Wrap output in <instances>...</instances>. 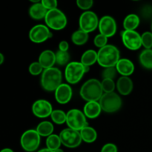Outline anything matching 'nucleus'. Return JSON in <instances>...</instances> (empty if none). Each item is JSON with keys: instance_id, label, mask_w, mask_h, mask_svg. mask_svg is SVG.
<instances>
[{"instance_id": "obj_14", "label": "nucleus", "mask_w": 152, "mask_h": 152, "mask_svg": "<svg viewBox=\"0 0 152 152\" xmlns=\"http://www.w3.org/2000/svg\"><path fill=\"white\" fill-rule=\"evenodd\" d=\"M53 107L46 99H38L32 105V112L39 118H46L51 114Z\"/></svg>"}, {"instance_id": "obj_23", "label": "nucleus", "mask_w": 152, "mask_h": 152, "mask_svg": "<svg viewBox=\"0 0 152 152\" xmlns=\"http://www.w3.org/2000/svg\"><path fill=\"white\" fill-rule=\"evenodd\" d=\"M97 62V53L94 50H88L81 56V63L86 67H90Z\"/></svg>"}, {"instance_id": "obj_38", "label": "nucleus", "mask_w": 152, "mask_h": 152, "mask_svg": "<svg viewBox=\"0 0 152 152\" xmlns=\"http://www.w3.org/2000/svg\"><path fill=\"white\" fill-rule=\"evenodd\" d=\"M68 48H69V45H68L67 41H61L59 44V49L60 51L63 52H68Z\"/></svg>"}, {"instance_id": "obj_7", "label": "nucleus", "mask_w": 152, "mask_h": 152, "mask_svg": "<svg viewBox=\"0 0 152 152\" xmlns=\"http://www.w3.org/2000/svg\"><path fill=\"white\" fill-rule=\"evenodd\" d=\"M66 123L69 129L78 132L88 126V123L84 113L75 108L70 110L66 113Z\"/></svg>"}, {"instance_id": "obj_33", "label": "nucleus", "mask_w": 152, "mask_h": 152, "mask_svg": "<svg viewBox=\"0 0 152 152\" xmlns=\"http://www.w3.org/2000/svg\"><path fill=\"white\" fill-rule=\"evenodd\" d=\"M43 68L40 65L39 62H34L30 65L29 72L30 74L34 76H37L43 72Z\"/></svg>"}, {"instance_id": "obj_24", "label": "nucleus", "mask_w": 152, "mask_h": 152, "mask_svg": "<svg viewBox=\"0 0 152 152\" xmlns=\"http://www.w3.org/2000/svg\"><path fill=\"white\" fill-rule=\"evenodd\" d=\"M53 125L49 121H42L37 126L36 131L40 137H49L53 132Z\"/></svg>"}, {"instance_id": "obj_8", "label": "nucleus", "mask_w": 152, "mask_h": 152, "mask_svg": "<svg viewBox=\"0 0 152 152\" xmlns=\"http://www.w3.org/2000/svg\"><path fill=\"white\" fill-rule=\"evenodd\" d=\"M41 137L35 129H29L22 134L20 139L22 148L28 152L35 151L39 148Z\"/></svg>"}, {"instance_id": "obj_29", "label": "nucleus", "mask_w": 152, "mask_h": 152, "mask_svg": "<svg viewBox=\"0 0 152 152\" xmlns=\"http://www.w3.org/2000/svg\"><path fill=\"white\" fill-rule=\"evenodd\" d=\"M70 60V55L68 52L58 50L56 53V63L59 65H68Z\"/></svg>"}, {"instance_id": "obj_17", "label": "nucleus", "mask_w": 152, "mask_h": 152, "mask_svg": "<svg viewBox=\"0 0 152 152\" xmlns=\"http://www.w3.org/2000/svg\"><path fill=\"white\" fill-rule=\"evenodd\" d=\"M115 67L117 72L123 77H129L134 71V65L129 59H120Z\"/></svg>"}, {"instance_id": "obj_11", "label": "nucleus", "mask_w": 152, "mask_h": 152, "mask_svg": "<svg viewBox=\"0 0 152 152\" xmlns=\"http://www.w3.org/2000/svg\"><path fill=\"white\" fill-rule=\"evenodd\" d=\"M53 37L47 25H37L33 27L29 32V38L34 43L44 42L49 38Z\"/></svg>"}, {"instance_id": "obj_30", "label": "nucleus", "mask_w": 152, "mask_h": 152, "mask_svg": "<svg viewBox=\"0 0 152 152\" xmlns=\"http://www.w3.org/2000/svg\"><path fill=\"white\" fill-rule=\"evenodd\" d=\"M101 85H102V91L105 93H111L114 92V90L115 89V83L113 80L104 79L101 83Z\"/></svg>"}, {"instance_id": "obj_43", "label": "nucleus", "mask_w": 152, "mask_h": 152, "mask_svg": "<svg viewBox=\"0 0 152 152\" xmlns=\"http://www.w3.org/2000/svg\"><path fill=\"white\" fill-rule=\"evenodd\" d=\"M151 30H152V24H151Z\"/></svg>"}, {"instance_id": "obj_18", "label": "nucleus", "mask_w": 152, "mask_h": 152, "mask_svg": "<svg viewBox=\"0 0 152 152\" xmlns=\"http://www.w3.org/2000/svg\"><path fill=\"white\" fill-rule=\"evenodd\" d=\"M102 111L99 102L91 101L87 102L83 108V113L86 117L89 119H95L99 116Z\"/></svg>"}, {"instance_id": "obj_26", "label": "nucleus", "mask_w": 152, "mask_h": 152, "mask_svg": "<svg viewBox=\"0 0 152 152\" xmlns=\"http://www.w3.org/2000/svg\"><path fill=\"white\" fill-rule=\"evenodd\" d=\"M71 40L77 45H83L86 44L88 40V34L80 29L73 33L71 36Z\"/></svg>"}, {"instance_id": "obj_3", "label": "nucleus", "mask_w": 152, "mask_h": 152, "mask_svg": "<svg viewBox=\"0 0 152 152\" xmlns=\"http://www.w3.org/2000/svg\"><path fill=\"white\" fill-rule=\"evenodd\" d=\"M62 72L57 68L53 67L45 69L42 73V87L47 91H55L56 89L62 84Z\"/></svg>"}, {"instance_id": "obj_9", "label": "nucleus", "mask_w": 152, "mask_h": 152, "mask_svg": "<svg viewBox=\"0 0 152 152\" xmlns=\"http://www.w3.org/2000/svg\"><path fill=\"white\" fill-rule=\"evenodd\" d=\"M59 138L62 145L70 148H77L83 141L80 132L69 128L63 129L60 132Z\"/></svg>"}, {"instance_id": "obj_10", "label": "nucleus", "mask_w": 152, "mask_h": 152, "mask_svg": "<svg viewBox=\"0 0 152 152\" xmlns=\"http://www.w3.org/2000/svg\"><path fill=\"white\" fill-rule=\"evenodd\" d=\"M99 22L97 16L94 12L86 10L82 13L80 17L79 20L80 29L88 34L97 28L99 25Z\"/></svg>"}, {"instance_id": "obj_16", "label": "nucleus", "mask_w": 152, "mask_h": 152, "mask_svg": "<svg viewBox=\"0 0 152 152\" xmlns=\"http://www.w3.org/2000/svg\"><path fill=\"white\" fill-rule=\"evenodd\" d=\"M38 62L44 69L53 68L56 63V53L50 50H44L40 53Z\"/></svg>"}, {"instance_id": "obj_40", "label": "nucleus", "mask_w": 152, "mask_h": 152, "mask_svg": "<svg viewBox=\"0 0 152 152\" xmlns=\"http://www.w3.org/2000/svg\"><path fill=\"white\" fill-rule=\"evenodd\" d=\"M0 152H13V151L11 149V148H4V149L1 150Z\"/></svg>"}, {"instance_id": "obj_27", "label": "nucleus", "mask_w": 152, "mask_h": 152, "mask_svg": "<svg viewBox=\"0 0 152 152\" xmlns=\"http://www.w3.org/2000/svg\"><path fill=\"white\" fill-rule=\"evenodd\" d=\"M62 145L61 142V140L59 138V136L56 134L50 135L46 139V146L47 148L51 150V151H54V150L60 148V145Z\"/></svg>"}, {"instance_id": "obj_12", "label": "nucleus", "mask_w": 152, "mask_h": 152, "mask_svg": "<svg viewBox=\"0 0 152 152\" xmlns=\"http://www.w3.org/2000/svg\"><path fill=\"white\" fill-rule=\"evenodd\" d=\"M122 40L123 45L132 50H138L142 46L141 35L135 31H126L122 32Z\"/></svg>"}, {"instance_id": "obj_39", "label": "nucleus", "mask_w": 152, "mask_h": 152, "mask_svg": "<svg viewBox=\"0 0 152 152\" xmlns=\"http://www.w3.org/2000/svg\"><path fill=\"white\" fill-rule=\"evenodd\" d=\"M4 55H3L1 53H0V65H1V64L4 62Z\"/></svg>"}, {"instance_id": "obj_4", "label": "nucleus", "mask_w": 152, "mask_h": 152, "mask_svg": "<svg viewBox=\"0 0 152 152\" xmlns=\"http://www.w3.org/2000/svg\"><path fill=\"white\" fill-rule=\"evenodd\" d=\"M88 71L89 67L85 66L81 62H71L65 68V80L70 84H76L82 80L84 74Z\"/></svg>"}, {"instance_id": "obj_37", "label": "nucleus", "mask_w": 152, "mask_h": 152, "mask_svg": "<svg viewBox=\"0 0 152 152\" xmlns=\"http://www.w3.org/2000/svg\"><path fill=\"white\" fill-rule=\"evenodd\" d=\"M118 149L115 144L114 143H107L103 145L101 149V152H117Z\"/></svg>"}, {"instance_id": "obj_6", "label": "nucleus", "mask_w": 152, "mask_h": 152, "mask_svg": "<svg viewBox=\"0 0 152 152\" xmlns=\"http://www.w3.org/2000/svg\"><path fill=\"white\" fill-rule=\"evenodd\" d=\"M102 111L106 113H114L122 107V99L117 93H105L99 101Z\"/></svg>"}, {"instance_id": "obj_28", "label": "nucleus", "mask_w": 152, "mask_h": 152, "mask_svg": "<svg viewBox=\"0 0 152 152\" xmlns=\"http://www.w3.org/2000/svg\"><path fill=\"white\" fill-rule=\"evenodd\" d=\"M52 121L57 125H62L66 123V113L62 110H54L50 114Z\"/></svg>"}, {"instance_id": "obj_21", "label": "nucleus", "mask_w": 152, "mask_h": 152, "mask_svg": "<svg viewBox=\"0 0 152 152\" xmlns=\"http://www.w3.org/2000/svg\"><path fill=\"white\" fill-rule=\"evenodd\" d=\"M80 133L83 141L87 142V143H92L96 141V138H97V133H96V130L89 126L80 131Z\"/></svg>"}, {"instance_id": "obj_5", "label": "nucleus", "mask_w": 152, "mask_h": 152, "mask_svg": "<svg viewBox=\"0 0 152 152\" xmlns=\"http://www.w3.org/2000/svg\"><path fill=\"white\" fill-rule=\"evenodd\" d=\"M45 22L48 28L55 31H59L65 28L68 20L63 12L59 9L55 8L48 10L45 17Z\"/></svg>"}, {"instance_id": "obj_20", "label": "nucleus", "mask_w": 152, "mask_h": 152, "mask_svg": "<svg viewBox=\"0 0 152 152\" xmlns=\"http://www.w3.org/2000/svg\"><path fill=\"white\" fill-rule=\"evenodd\" d=\"M48 10L42 5L41 2H37L32 4L29 9V14L32 19L36 20L45 19Z\"/></svg>"}, {"instance_id": "obj_32", "label": "nucleus", "mask_w": 152, "mask_h": 152, "mask_svg": "<svg viewBox=\"0 0 152 152\" xmlns=\"http://www.w3.org/2000/svg\"><path fill=\"white\" fill-rule=\"evenodd\" d=\"M117 71L116 69V67H110V68H105L102 71V77L104 79H110V80H114L117 76Z\"/></svg>"}, {"instance_id": "obj_2", "label": "nucleus", "mask_w": 152, "mask_h": 152, "mask_svg": "<svg viewBox=\"0 0 152 152\" xmlns=\"http://www.w3.org/2000/svg\"><path fill=\"white\" fill-rule=\"evenodd\" d=\"M80 94L87 102H98L103 95L101 83L96 79H91L86 81L80 89Z\"/></svg>"}, {"instance_id": "obj_22", "label": "nucleus", "mask_w": 152, "mask_h": 152, "mask_svg": "<svg viewBox=\"0 0 152 152\" xmlns=\"http://www.w3.org/2000/svg\"><path fill=\"white\" fill-rule=\"evenodd\" d=\"M140 18L134 13H131L125 18L123 21V27L126 31H134L140 25Z\"/></svg>"}, {"instance_id": "obj_36", "label": "nucleus", "mask_w": 152, "mask_h": 152, "mask_svg": "<svg viewBox=\"0 0 152 152\" xmlns=\"http://www.w3.org/2000/svg\"><path fill=\"white\" fill-rule=\"evenodd\" d=\"M41 3L48 10H53L57 7V1L56 0H42L41 1Z\"/></svg>"}, {"instance_id": "obj_35", "label": "nucleus", "mask_w": 152, "mask_h": 152, "mask_svg": "<svg viewBox=\"0 0 152 152\" xmlns=\"http://www.w3.org/2000/svg\"><path fill=\"white\" fill-rule=\"evenodd\" d=\"M94 1L92 0H77V4L82 10H88L92 7Z\"/></svg>"}, {"instance_id": "obj_25", "label": "nucleus", "mask_w": 152, "mask_h": 152, "mask_svg": "<svg viewBox=\"0 0 152 152\" xmlns=\"http://www.w3.org/2000/svg\"><path fill=\"white\" fill-rule=\"evenodd\" d=\"M140 62L144 68L152 69V50L145 49L142 50L139 57Z\"/></svg>"}, {"instance_id": "obj_15", "label": "nucleus", "mask_w": 152, "mask_h": 152, "mask_svg": "<svg viewBox=\"0 0 152 152\" xmlns=\"http://www.w3.org/2000/svg\"><path fill=\"white\" fill-rule=\"evenodd\" d=\"M72 95V88L67 83H62L55 91V99L57 102L62 105L69 102Z\"/></svg>"}, {"instance_id": "obj_41", "label": "nucleus", "mask_w": 152, "mask_h": 152, "mask_svg": "<svg viewBox=\"0 0 152 152\" xmlns=\"http://www.w3.org/2000/svg\"><path fill=\"white\" fill-rule=\"evenodd\" d=\"M38 152H53V151H51V150L48 149V148H42V149L39 150Z\"/></svg>"}, {"instance_id": "obj_1", "label": "nucleus", "mask_w": 152, "mask_h": 152, "mask_svg": "<svg viewBox=\"0 0 152 152\" xmlns=\"http://www.w3.org/2000/svg\"><path fill=\"white\" fill-rule=\"evenodd\" d=\"M120 59V50L112 45H106L97 52V62L105 68L115 67Z\"/></svg>"}, {"instance_id": "obj_31", "label": "nucleus", "mask_w": 152, "mask_h": 152, "mask_svg": "<svg viewBox=\"0 0 152 152\" xmlns=\"http://www.w3.org/2000/svg\"><path fill=\"white\" fill-rule=\"evenodd\" d=\"M142 39V45L145 48V49H151L152 48V33L147 32L143 33L141 36Z\"/></svg>"}, {"instance_id": "obj_42", "label": "nucleus", "mask_w": 152, "mask_h": 152, "mask_svg": "<svg viewBox=\"0 0 152 152\" xmlns=\"http://www.w3.org/2000/svg\"><path fill=\"white\" fill-rule=\"evenodd\" d=\"M53 152H64L63 150L61 149V148H58V149L56 150H54V151H53Z\"/></svg>"}, {"instance_id": "obj_19", "label": "nucleus", "mask_w": 152, "mask_h": 152, "mask_svg": "<svg viewBox=\"0 0 152 152\" xmlns=\"http://www.w3.org/2000/svg\"><path fill=\"white\" fill-rule=\"evenodd\" d=\"M117 88L122 95H129L133 90V82L129 77H120L117 82Z\"/></svg>"}, {"instance_id": "obj_13", "label": "nucleus", "mask_w": 152, "mask_h": 152, "mask_svg": "<svg viewBox=\"0 0 152 152\" xmlns=\"http://www.w3.org/2000/svg\"><path fill=\"white\" fill-rule=\"evenodd\" d=\"M99 31L106 37H111L117 32V23L112 16H104L99 22Z\"/></svg>"}, {"instance_id": "obj_34", "label": "nucleus", "mask_w": 152, "mask_h": 152, "mask_svg": "<svg viewBox=\"0 0 152 152\" xmlns=\"http://www.w3.org/2000/svg\"><path fill=\"white\" fill-rule=\"evenodd\" d=\"M107 42H108V37H106L105 36L102 35L101 34L96 35L94 39V45L96 47L99 48L106 45Z\"/></svg>"}]
</instances>
